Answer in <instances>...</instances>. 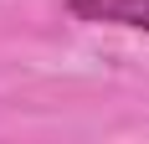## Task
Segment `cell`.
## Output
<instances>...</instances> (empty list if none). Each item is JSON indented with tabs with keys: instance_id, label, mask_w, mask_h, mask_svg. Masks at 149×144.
Listing matches in <instances>:
<instances>
[{
	"instance_id": "1",
	"label": "cell",
	"mask_w": 149,
	"mask_h": 144,
	"mask_svg": "<svg viewBox=\"0 0 149 144\" xmlns=\"http://www.w3.org/2000/svg\"><path fill=\"white\" fill-rule=\"evenodd\" d=\"M67 10L88 26H123L149 36V0H67Z\"/></svg>"
}]
</instances>
